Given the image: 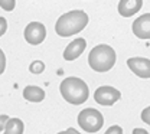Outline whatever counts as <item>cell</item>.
<instances>
[{
  "instance_id": "4",
  "label": "cell",
  "mask_w": 150,
  "mask_h": 134,
  "mask_svg": "<svg viewBox=\"0 0 150 134\" xmlns=\"http://www.w3.org/2000/svg\"><path fill=\"white\" fill-rule=\"evenodd\" d=\"M103 124H104V117L95 108L81 110V113L78 114V126L85 133L93 134V133L100 131L101 127H103Z\"/></svg>"
},
{
  "instance_id": "16",
  "label": "cell",
  "mask_w": 150,
  "mask_h": 134,
  "mask_svg": "<svg viewBox=\"0 0 150 134\" xmlns=\"http://www.w3.org/2000/svg\"><path fill=\"white\" fill-rule=\"evenodd\" d=\"M104 134H123V128L120 127V126H111V127H108L107 128V131Z\"/></svg>"
},
{
  "instance_id": "7",
  "label": "cell",
  "mask_w": 150,
  "mask_h": 134,
  "mask_svg": "<svg viewBox=\"0 0 150 134\" xmlns=\"http://www.w3.org/2000/svg\"><path fill=\"white\" fill-rule=\"evenodd\" d=\"M127 66L139 78H150V59L142 56H134L127 59Z\"/></svg>"
},
{
  "instance_id": "14",
  "label": "cell",
  "mask_w": 150,
  "mask_h": 134,
  "mask_svg": "<svg viewBox=\"0 0 150 134\" xmlns=\"http://www.w3.org/2000/svg\"><path fill=\"white\" fill-rule=\"evenodd\" d=\"M16 6V1L15 0H0V7L6 12H12Z\"/></svg>"
},
{
  "instance_id": "8",
  "label": "cell",
  "mask_w": 150,
  "mask_h": 134,
  "mask_svg": "<svg viewBox=\"0 0 150 134\" xmlns=\"http://www.w3.org/2000/svg\"><path fill=\"white\" fill-rule=\"evenodd\" d=\"M133 33L142 40L150 39V13H144L133 22Z\"/></svg>"
},
{
  "instance_id": "18",
  "label": "cell",
  "mask_w": 150,
  "mask_h": 134,
  "mask_svg": "<svg viewBox=\"0 0 150 134\" xmlns=\"http://www.w3.org/2000/svg\"><path fill=\"white\" fill-rule=\"evenodd\" d=\"M4 69H6V55L0 48V75L4 72Z\"/></svg>"
},
{
  "instance_id": "2",
  "label": "cell",
  "mask_w": 150,
  "mask_h": 134,
  "mask_svg": "<svg viewBox=\"0 0 150 134\" xmlns=\"http://www.w3.org/2000/svg\"><path fill=\"white\" fill-rule=\"evenodd\" d=\"M59 91L62 98L72 104V105H81L84 104L88 97H90V90L88 85L85 84L84 79L78 77H68L65 78L61 85H59Z\"/></svg>"
},
{
  "instance_id": "20",
  "label": "cell",
  "mask_w": 150,
  "mask_h": 134,
  "mask_svg": "<svg viewBox=\"0 0 150 134\" xmlns=\"http://www.w3.org/2000/svg\"><path fill=\"white\" fill-rule=\"evenodd\" d=\"M58 134H81L79 131H76L75 128H72V127H69L68 130H65V131H61V133H58Z\"/></svg>"
},
{
  "instance_id": "6",
  "label": "cell",
  "mask_w": 150,
  "mask_h": 134,
  "mask_svg": "<svg viewBox=\"0 0 150 134\" xmlns=\"http://www.w3.org/2000/svg\"><path fill=\"white\" fill-rule=\"evenodd\" d=\"M25 40L30 45H40L46 38V28L40 22H30L23 32Z\"/></svg>"
},
{
  "instance_id": "10",
  "label": "cell",
  "mask_w": 150,
  "mask_h": 134,
  "mask_svg": "<svg viewBox=\"0 0 150 134\" xmlns=\"http://www.w3.org/2000/svg\"><path fill=\"white\" fill-rule=\"evenodd\" d=\"M143 6V0H120L117 10L123 18L134 16Z\"/></svg>"
},
{
  "instance_id": "1",
  "label": "cell",
  "mask_w": 150,
  "mask_h": 134,
  "mask_svg": "<svg viewBox=\"0 0 150 134\" xmlns=\"http://www.w3.org/2000/svg\"><path fill=\"white\" fill-rule=\"evenodd\" d=\"M88 15L84 10H71L58 18L55 23V32L61 38H68L79 33L88 25Z\"/></svg>"
},
{
  "instance_id": "13",
  "label": "cell",
  "mask_w": 150,
  "mask_h": 134,
  "mask_svg": "<svg viewBox=\"0 0 150 134\" xmlns=\"http://www.w3.org/2000/svg\"><path fill=\"white\" fill-rule=\"evenodd\" d=\"M29 71L35 75H39L45 71V63L42 61H33L30 65H29Z\"/></svg>"
},
{
  "instance_id": "9",
  "label": "cell",
  "mask_w": 150,
  "mask_h": 134,
  "mask_svg": "<svg viewBox=\"0 0 150 134\" xmlns=\"http://www.w3.org/2000/svg\"><path fill=\"white\" fill-rule=\"evenodd\" d=\"M87 48V40L84 38H76L72 42H69V45L65 48L64 51V59L65 61H75L82 55V52Z\"/></svg>"
},
{
  "instance_id": "5",
  "label": "cell",
  "mask_w": 150,
  "mask_h": 134,
  "mask_svg": "<svg viewBox=\"0 0 150 134\" xmlns=\"http://www.w3.org/2000/svg\"><path fill=\"white\" fill-rule=\"evenodd\" d=\"M121 98V92L110 85H103V87H98L94 92V99L97 104L100 105H104V107H111L114 105L118 99Z\"/></svg>"
},
{
  "instance_id": "3",
  "label": "cell",
  "mask_w": 150,
  "mask_h": 134,
  "mask_svg": "<svg viewBox=\"0 0 150 134\" xmlns=\"http://www.w3.org/2000/svg\"><path fill=\"white\" fill-rule=\"evenodd\" d=\"M117 61V54L110 45L101 43L94 46L88 55V65L95 72H108Z\"/></svg>"
},
{
  "instance_id": "15",
  "label": "cell",
  "mask_w": 150,
  "mask_h": 134,
  "mask_svg": "<svg viewBox=\"0 0 150 134\" xmlns=\"http://www.w3.org/2000/svg\"><path fill=\"white\" fill-rule=\"evenodd\" d=\"M142 121L150 126V105L146 107V108L142 111Z\"/></svg>"
},
{
  "instance_id": "19",
  "label": "cell",
  "mask_w": 150,
  "mask_h": 134,
  "mask_svg": "<svg viewBox=\"0 0 150 134\" xmlns=\"http://www.w3.org/2000/svg\"><path fill=\"white\" fill-rule=\"evenodd\" d=\"M6 30H7V20L3 16H0V38L6 33Z\"/></svg>"
},
{
  "instance_id": "17",
  "label": "cell",
  "mask_w": 150,
  "mask_h": 134,
  "mask_svg": "<svg viewBox=\"0 0 150 134\" xmlns=\"http://www.w3.org/2000/svg\"><path fill=\"white\" fill-rule=\"evenodd\" d=\"M10 120V117L7 114H1L0 115V133H3L4 131V128H6V124H7V121Z\"/></svg>"
},
{
  "instance_id": "11",
  "label": "cell",
  "mask_w": 150,
  "mask_h": 134,
  "mask_svg": "<svg viewBox=\"0 0 150 134\" xmlns=\"http://www.w3.org/2000/svg\"><path fill=\"white\" fill-rule=\"evenodd\" d=\"M45 97H46L45 91L36 85H28L23 90V98L29 102H42Z\"/></svg>"
},
{
  "instance_id": "12",
  "label": "cell",
  "mask_w": 150,
  "mask_h": 134,
  "mask_svg": "<svg viewBox=\"0 0 150 134\" xmlns=\"http://www.w3.org/2000/svg\"><path fill=\"white\" fill-rule=\"evenodd\" d=\"M25 131V124L23 121L18 118V117H12L7 124H6V128L1 134H23Z\"/></svg>"
},
{
  "instance_id": "21",
  "label": "cell",
  "mask_w": 150,
  "mask_h": 134,
  "mask_svg": "<svg viewBox=\"0 0 150 134\" xmlns=\"http://www.w3.org/2000/svg\"><path fill=\"white\" fill-rule=\"evenodd\" d=\"M133 134H149V131L144 130V128H134V130H133Z\"/></svg>"
}]
</instances>
